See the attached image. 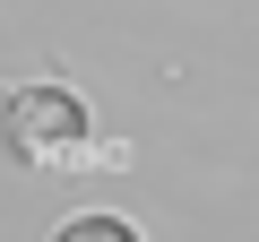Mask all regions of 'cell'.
I'll list each match as a JSON object with an SVG mask.
<instances>
[{"instance_id": "6da1fadb", "label": "cell", "mask_w": 259, "mask_h": 242, "mask_svg": "<svg viewBox=\"0 0 259 242\" xmlns=\"http://www.w3.org/2000/svg\"><path fill=\"white\" fill-rule=\"evenodd\" d=\"M0 147H9L26 173H95V165H130V147L95 130L87 95L61 87V78H26V87L0 95Z\"/></svg>"}, {"instance_id": "7a4b0ae2", "label": "cell", "mask_w": 259, "mask_h": 242, "mask_svg": "<svg viewBox=\"0 0 259 242\" xmlns=\"http://www.w3.org/2000/svg\"><path fill=\"white\" fill-rule=\"evenodd\" d=\"M52 242H147L130 216H104V208H78V216H61L52 225Z\"/></svg>"}]
</instances>
